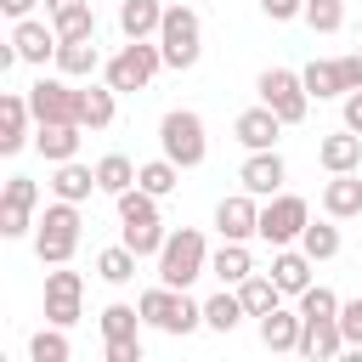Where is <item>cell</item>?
Listing matches in <instances>:
<instances>
[{
  "instance_id": "obj_21",
  "label": "cell",
  "mask_w": 362,
  "mask_h": 362,
  "mask_svg": "<svg viewBox=\"0 0 362 362\" xmlns=\"http://www.w3.org/2000/svg\"><path fill=\"white\" fill-rule=\"evenodd\" d=\"M300 79H305L311 102H334V96H345V90H351V79H345V62H339V57H317V62H305V68H300Z\"/></svg>"
},
{
  "instance_id": "obj_27",
  "label": "cell",
  "mask_w": 362,
  "mask_h": 362,
  "mask_svg": "<svg viewBox=\"0 0 362 362\" xmlns=\"http://www.w3.org/2000/svg\"><path fill=\"white\" fill-rule=\"evenodd\" d=\"M209 272H215L226 288H238V283L255 272V255H249V243H238V238H221V249L209 255Z\"/></svg>"
},
{
  "instance_id": "obj_35",
  "label": "cell",
  "mask_w": 362,
  "mask_h": 362,
  "mask_svg": "<svg viewBox=\"0 0 362 362\" xmlns=\"http://www.w3.org/2000/svg\"><path fill=\"white\" fill-rule=\"evenodd\" d=\"M68 356H74V345H68V328H57V322H45L28 339V362H68Z\"/></svg>"
},
{
  "instance_id": "obj_40",
  "label": "cell",
  "mask_w": 362,
  "mask_h": 362,
  "mask_svg": "<svg viewBox=\"0 0 362 362\" xmlns=\"http://www.w3.org/2000/svg\"><path fill=\"white\" fill-rule=\"evenodd\" d=\"M300 317H339V294L322 288V283H311V288L300 294Z\"/></svg>"
},
{
  "instance_id": "obj_2",
  "label": "cell",
  "mask_w": 362,
  "mask_h": 362,
  "mask_svg": "<svg viewBox=\"0 0 362 362\" xmlns=\"http://www.w3.org/2000/svg\"><path fill=\"white\" fill-rule=\"evenodd\" d=\"M79 204H68V198H51L45 204V215L34 221V255H40V266H68L74 260V249H79Z\"/></svg>"
},
{
  "instance_id": "obj_13",
  "label": "cell",
  "mask_w": 362,
  "mask_h": 362,
  "mask_svg": "<svg viewBox=\"0 0 362 362\" xmlns=\"http://www.w3.org/2000/svg\"><path fill=\"white\" fill-rule=\"evenodd\" d=\"M34 141V107H28V90H6L0 96V153H23Z\"/></svg>"
},
{
  "instance_id": "obj_22",
  "label": "cell",
  "mask_w": 362,
  "mask_h": 362,
  "mask_svg": "<svg viewBox=\"0 0 362 362\" xmlns=\"http://www.w3.org/2000/svg\"><path fill=\"white\" fill-rule=\"evenodd\" d=\"M79 141H85V124H34V147H40L45 164L79 158Z\"/></svg>"
},
{
  "instance_id": "obj_15",
  "label": "cell",
  "mask_w": 362,
  "mask_h": 362,
  "mask_svg": "<svg viewBox=\"0 0 362 362\" xmlns=\"http://www.w3.org/2000/svg\"><path fill=\"white\" fill-rule=\"evenodd\" d=\"M11 45H17V57L23 62H34V68H45V62H57V28L51 23H40V17H23V23H11Z\"/></svg>"
},
{
  "instance_id": "obj_29",
  "label": "cell",
  "mask_w": 362,
  "mask_h": 362,
  "mask_svg": "<svg viewBox=\"0 0 362 362\" xmlns=\"http://www.w3.org/2000/svg\"><path fill=\"white\" fill-rule=\"evenodd\" d=\"M238 300H243V311H249V317H266V311L283 300V288H277V277H272V272H249V277L238 283Z\"/></svg>"
},
{
  "instance_id": "obj_14",
  "label": "cell",
  "mask_w": 362,
  "mask_h": 362,
  "mask_svg": "<svg viewBox=\"0 0 362 362\" xmlns=\"http://www.w3.org/2000/svg\"><path fill=\"white\" fill-rule=\"evenodd\" d=\"M283 181H288V164H283V153H277V147L249 153V158H243V170H238V187H243V192H255V198L283 192Z\"/></svg>"
},
{
  "instance_id": "obj_17",
  "label": "cell",
  "mask_w": 362,
  "mask_h": 362,
  "mask_svg": "<svg viewBox=\"0 0 362 362\" xmlns=\"http://www.w3.org/2000/svg\"><path fill=\"white\" fill-rule=\"evenodd\" d=\"M311 266H317V260H311L300 243H283V249H272V277H277V288H283V294H294V300L311 288Z\"/></svg>"
},
{
  "instance_id": "obj_8",
  "label": "cell",
  "mask_w": 362,
  "mask_h": 362,
  "mask_svg": "<svg viewBox=\"0 0 362 362\" xmlns=\"http://www.w3.org/2000/svg\"><path fill=\"white\" fill-rule=\"evenodd\" d=\"M255 90H260V102H266L283 124H300V119L311 113V90H305V79H300L294 68H266V74L255 79Z\"/></svg>"
},
{
  "instance_id": "obj_5",
  "label": "cell",
  "mask_w": 362,
  "mask_h": 362,
  "mask_svg": "<svg viewBox=\"0 0 362 362\" xmlns=\"http://www.w3.org/2000/svg\"><path fill=\"white\" fill-rule=\"evenodd\" d=\"M158 68H164V51H158V40H124L107 62H102V79L124 96V90H147L153 79H158Z\"/></svg>"
},
{
  "instance_id": "obj_36",
  "label": "cell",
  "mask_w": 362,
  "mask_h": 362,
  "mask_svg": "<svg viewBox=\"0 0 362 362\" xmlns=\"http://www.w3.org/2000/svg\"><path fill=\"white\" fill-rule=\"evenodd\" d=\"M51 28H57V40H90V34H96V11H90V0H79V6L57 11V17H51Z\"/></svg>"
},
{
  "instance_id": "obj_39",
  "label": "cell",
  "mask_w": 362,
  "mask_h": 362,
  "mask_svg": "<svg viewBox=\"0 0 362 362\" xmlns=\"http://www.w3.org/2000/svg\"><path fill=\"white\" fill-rule=\"evenodd\" d=\"M305 23L317 34H339L345 28V0H305Z\"/></svg>"
},
{
  "instance_id": "obj_1",
  "label": "cell",
  "mask_w": 362,
  "mask_h": 362,
  "mask_svg": "<svg viewBox=\"0 0 362 362\" xmlns=\"http://www.w3.org/2000/svg\"><path fill=\"white\" fill-rule=\"evenodd\" d=\"M136 305H141V322L158 328V334H170V339H187L192 328H204V300H192L187 288L158 283V288H147Z\"/></svg>"
},
{
  "instance_id": "obj_25",
  "label": "cell",
  "mask_w": 362,
  "mask_h": 362,
  "mask_svg": "<svg viewBox=\"0 0 362 362\" xmlns=\"http://www.w3.org/2000/svg\"><path fill=\"white\" fill-rule=\"evenodd\" d=\"M164 0H119V34L124 40H158Z\"/></svg>"
},
{
  "instance_id": "obj_6",
  "label": "cell",
  "mask_w": 362,
  "mask_h": 362,
  "mask_svg": "<svg viewBox=\"0 0 362 362\" xmlns=\"http://www.w3.org/2000/svg\"><path fill=\"white\" fill-rule=\"evenodd\" d=\"M158 153H164V158H175L181 170H198V164L209 158L204 113H192V107H170V113L158 119Z\"/></svg>"
},
{
  "instance_id": "obj_18",
  "label": "cell",
  "mask_w": 362,
  "mask_h": 362,
  "mask_svg": "<svg viewBox=\"0 0 362 362\" xmlns=\"http://www.w3.org/2000/svg\"><path fill=\"white\" fill-rule=\"evenodd\" d=\"M260 322V345L266 351H300V328H305V317H300V305L288 311L283 300L266 311V317H255Z\"/></svg>"
},
{
  "instance_id": "obj_46",
  "label": "cell",
  "mask_w": 362,
  "mask_h": 362,
  "mask_svg": "<svg viewBox=\"0 0 362 362\" xmlns=\"http://www.w3.org/2000/svg\"><path fill=\"white\" fill-rule=\"evenodd\" d=\"M345 62V79H351V90H362V51H351V57H339Z\"/></svg>"
},
{
  "instance_id": "obj_24",
  "label": "cell",
  "mask_w": 362,
  "mask_h": 362,
  "mask_svg": "<svg viewBox=\"0 0 362 362\" xmlns=\"http://www.w3.org/2000/svg\"><path fill=\"white\" fill-rule=\"evenodd\" d=\"M90 192H102V187H96V164H79V158H68V164H57V170H51V198L85 204Z\"/></svg>"
},
{
  "instance_id": "obj_16",
  "label": "cell",
  "mask_w": 362,
  "mask_h": 362,
  "mask_svg": "<svg viewBox=\"0 0 362 362\" xmlns=\"http://www.w3.org/2000/svg\"><path fill=\"white\" fill-rule=\"evenodd\" d=\"M283 130H288V124H283V119H277L266 102H255V107H243V113L232 119V136H238L249 153H260V147H277V136H283Z\"/></svg>"
},
{
  "instance_id": "obj_10",
  "label": "cell",
  "mask_w": 362,
  "mask_h": 362,
  "mask_svg": "<svg viewBox=\"0 0 362 362\" xmlns=\"http://www.w3.org/2000/svg\"><path fill=\"white\" fill-rule=\"evenodd\" d=\"M34 209H40V181L34 175H6V187H0V238H28Z\"/></svg>"
},
{
  "instance_id": "obj_11",
  "label": "cell",
  "mask_w": 362,
  "mask_h": 362,
  "mask_svg": "<svg viewBox=\"0 0 362 362\" xmlns=\"http://www.w3.org/2000/svg\"><path fill=\"white\" fill-rule=\"evenodd\" d=\"M85 277L79 272H68V266H51L45 272V322H57V328H74L79 317H85Z\"/></svg>"
},
{
  "instance_id": "obj_47",
  "label": "cell",
  "mask_w": 362,
  "mask_h": 362,
  "mask_svg": "<svg viewBox=\"0 0 362 362\" xmlns=\"http://www.w3.org/2000/svg\"><path fill=\"white\" fill-rule=\"evenodd\" d=\"M68 6H79V0H45V17H57V11H68Z\"/></svg>"
},
{
  "instance_id": "obj_7",
  "label": "cell",
  "mask_w": 362,
  "mask_h": 362,
  "mask_svg": "<svg viewBox=\"0 0 362 362\" xmlns=\"http://www.w3.org/2000/svg\"><path fill=\"white\" fill-rule=\"evenodd\" d=\"M305 221H311V204H305L300 192H272V198H260V243H272V249L300 243Z\"/></svg>"
},
{
  "instance_id": "obj_38",
  "label": "cell",
  "mask_w": 362,
  "mask_h": 362,
  "mask_svg": "<svg viewBox=\"0 0 362 362\" xmlns=\"http://www.w3.org/2000/svg\"><path fill=\"white\" fill-rule=\"evenodd\" d=\"M136 328H141V305L113 300V305L102 311V339H136Z\"/></svg>"
},
{
  "instance_id": "obj_37",
  "label": "cell",
  "mask_w": 362,
  "mask_h": 362,
  "mask_svg": "<svg viewBox=\"0 0 362 362\" xmlns=\"http://www.w3.org/2000/svg\"><path fill=\"white\" fill-rule=\"evenodd\" d=\"M119 226H124V243H130L141 260H147V255H158V249H164V238H170V232H164V221H119Z\"/></svg>"
},
{
  "instance_id": "obj_44",
  "label": "cell",
  "mask_w": 362,
  "mask_h": 362,
  "mask_svg": "<svg viewBox=\"0 0 362 362\" xmlns=\"http://www.w3.org/2000/svg\"><path fill=\"white\" fill-rule=\"evenodd\" d=\"M339 107H345V130H356V136H362V90H345V96H339Z\"/></svg>"
},
{
  "instance_id": "obj_19",
  "label": "cell",
  "mask_w": 362,
  "mask_h": 362,
  "mask_svg": "<svg viewBox=\"0 0 362 362\" xmlns=\"http://www.w3.org/2000/svg\"><path fill=\"white\" fill-rule=\"evenodd\" d=\"M322 215H334V221H356V215H362V170L328 175V187H322Z\"/></svg>"
},
{
  "instance_id": "obj_45",
  "label": "cell",
  "mask_w": 362,
  "mask_h": 362,
  "mask_svg": "<svg viewBox=\"0 0 362 362\" xmlns=\"http://www.w3.org/2000/svg\"><path fill=\"white\" fill-rule=\"evenodd\" d=\"M34 6H45V0H0V11H6L11 23H23V17H34Z\"/></svg>"
},
{
  "instance_id": "obj_34",
  "label": "cell",
  "mask_w": 362,
  "mask_h": 362,
  "mask_svg": "<svg viewBox=\"0 0 362 362\" xmlns=\"http://www.w3.org/2000/svg\"><path fill=\"white\" fill-rule=\"evenodd\" d=\"M300 249H305L311 260H334V255H339V226H334V215H322V221H305V232H300Z\"/></svg>"
},
{
  "instance_id": "obj_9",
  "label": "cell",
  "mask_w": 362,
  "mask_h": 362,
  "mask_svg": "<svg viewBox=\"0 0 362 362\" xmlns=\"http://www.w3.org/2000/svg\"><path fill=\"white\" fill-rule=\"evenodd\" d=\"M28 107H34V124H79V90L68 85V74H40L28 85Z\"/></svg>"
},
{
  "instance_id": "obj_20",
  "label": "cell",
  "mask_w": 362,
  "mask_h": 362,
  "mask_svg": "<svg viewBox=\"0 0 362 362\" xmlns=\"http://www.w3.org/2000/svg\"><path fill=\"white\" fill-rule=\"evenodd\" d=\"M339 351H345L339 317H305V328H300V356H311V362H334Z\"/></svg>"
},
{
  "instance_id": "obj_32",
  "label": "cell",
  "mask_w": 362,
  "mask_h": 362,
  "mask_svg": "<svg viewBox=\"0 0 362 362\" xmlns=\"http://www.w3.org/2000/svg\"><path fill=\"white\" fill-rule=\"evenodd\" d=\"M136 260H141V255L119 238L113 249H102V255H96V277H102V283H113V288H124V283L136 277Z\"/></svg>"
},
{
  "instance_id": "obj_12",
  "label": "cell",
  "mask_w": 362,
  "mask_h": 362,
  "mask_svg": "<svg viewBox=\"0 0 362 362\" xmlns=\"http://www.w3.org/2000/svg\"><path fill=\"white\" fill-rule=\"evenodd\" d=\"M215 232L221 238H238V243H249V238H260V198L255 192H232V198H221L215 204Z\"/></svg>"
},
{
  "instance_id": "obj_23",
  "label": "cell",
  "mask_w": 362,
  "mask_h": 362,
  "mask_svg": "<svg viewBox=\"0 0 362 362\" xmlns=\"http://www.w3.org/2000/svg\"><path fill=\"white\" fill-rule=\"evenodd\" d=\"M317 164H322L328 175H339V170H362V136L339 124L334 136H322V141H317Z\"/></svg>"
},
{
  "instance_id": "obj_43",
  "label": "cell",
  "mask_w": 362,
  "mask_h": 362,
  "mask_svg": "<svg viewBox=\"0 0 362 362\" xmlns=\"http://www.w3.org/2000/svg\"><path fill=\"white\" fill-rule=\"evenodd\" d=\"M107 362H141V334L136 339H107Z\"/></svg>"
},
{
  "instance_id": "obj_30",
  "label": "cell",
  "mask_w": 362,
  "mask_h": 362,
  "mask_svg": "<svg viewBox=\"0 0 362 362\" xmlns=\"http://www.w3.org/2000/svg\"><path fill=\"white\" fill-rule=\"evenodd\" d=\"M243 317H249V311H243L238 288H226V283H221V294H209V300H204V328H215V334H232Z\"/></svg>"
},
{
  "instance_id": "obj_42",
  "label": "cell",
  "mask_w": 362,
  "mask_h": 362,
  "mask_svg": "<svg viewBox=\"0 0 362 362\" xmlns=\"http://www.w3.org/2000/svg\"><path fill=\"white\" fill-rule=\"evenodd\" d=\"M260 11L272 23H294V17H305V0H260Z\"/></svg>"
},
{
  "instance_id": "obj_31",
  "label": "cell",
  "mask_w": 362,
  "mask_h": 362,
  "mask_svg": "<svg viewBox=\"0 0 362 362\" xmlns=\"http://www.w3.org/2000/svg\"><path fill=\"white\" fill-rule=\"evenodd\" d=\"M136 170H141V164H130L124 153H102V158H96V187H102L107 198H119V192L136 187Z\"/></svg>"
},
{
  "instance_id": "obj_4",
  "label": "cell",
  "mask_w": 362,
  "mask_h": 362,
  "mask_svg": "<svg viewBox=\"0 0 362 362\" xmlns=\"http://www.w3.org/2000/svg\"><path fill=\"white\" fill-rule=\"evenodd\" d=\"M158 51H164V68H175V74L198 68V57H204V23H198V11H192V6H164Z\"/></svg>"
},
{
  "instance_id": "obj_41",
  "label": "cell",
  "mask_w": 362,
  "mask_h": 362,
  "mask_svg": "<svg viewBox=\"0 0 362 362\" xmlns=\"http://www.w3.org/2000/svg\"><path fill=\"white\" fill-rule=\"evenodd\" d=\"M339 334L351 351H362V300H339Z\"/></svg>"
},
{
  "instance_id": "obj_28",
  "label": "cell",
  "mask_w": 362,
  "mask_h": 362,
  "mask_svg": "<svg viewBox=\"0 0 362 362\" xmlns=\"http://www.w3.org/2000/svg\"><path fill=\"white\" fill-rule=\"evenodd\" d=\"M96 68H102L96 34H90V40H62V45H57V74H68V79H90Z\"/></svg>"
},
{
  "instance_id": "obj_33",
  "label": "cell",
  "mask_w": 362,
  "mask_h": 362,
  "mask_svg": "<svg viewBox=\"0 0 362 362\" xmlns=\"http://www.w3.org/2000/svg\"><path fill=\"white\" fill-rule=\"evenodd\" d=\"M175 181H181V164H175V158H164V153H158V158H147V164L136 170V187H147L153 198H170V192H175Z\"/></svg>"
},
{
  "instance_id": "obj_26",
  "label": "cell",
  "mask_w": 362,
  "mask_h": 362,
  "mask_svg": "<svg viewBox=\"0 0 362 362\" xmlns=\"http://www.w3.org/2000/svg\"><path fill=\"white\" fill-rule=\"evenodd\" d=\"M119 113V90L102 79V85H79V124L85 130H107Z\"/></svg>"
},
{
  "instance_id": "obj_3",
  "label": "cell",
  "mask_w": 362,
  "mask_h": 362,
  "mask_svg": "<svg viewBox=\"0 0 362 362\" xmlns=\"http://www.w3.org/2000/svg\"><path fill=\"white\" fill-rule=\"evenodd\" d=\"M153 260H158V283H170V288H192V283L209 272V243H204L198 226H181V232L164 238V249H158Z\"/></svg>"
}]
</instances>
